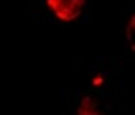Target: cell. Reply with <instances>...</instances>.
I'll return each instance as SVG.
<instances>
[{"mask_svg": "<svg viewBox=\"0 0 135 115\" xmlns=\"http://www.w3.org/2000/svg\"><path fill=\"white\" fill-rule=\"evenodd\" d=\"M85 4L87 0H46V6L52 12V15L66 23L75 21L83 14Z\"/></svg>", "mask_w": 135, "mask_h": 115, "instance_id": "1", "label": "cell"}, {"mask_svg": "<svg viewBox=\"0 0 135 115\" xmlns=\"http://www.w3.org/2000/svg\"><path fill=\"white\" fill-rule=\"evenodd\" d=\"M126 40L135 50V14L129 17V21H127V25H126Z\"/></svg>", "mask_w": 135, "mask_h": 115, "instance_id": "3", "label": "cell"}, {"mask_svg": "<svg viewBox=\"0 0 135 115\" xmlns=\"http://www.w3.org/2000/svg\"><path fill=\"white\" fill-rule=\"evenodd\" d=\"M97 104H99V102H97L93 96H83V98L79 100V104H77V113H81V115L102 113V111H104V107L97 106Z\"/></svg>", "mask_w": 135, "mask_h": 115, "instance_id": "2", "label": "cell"}]
</instances>
